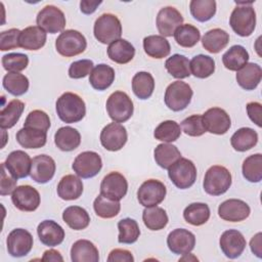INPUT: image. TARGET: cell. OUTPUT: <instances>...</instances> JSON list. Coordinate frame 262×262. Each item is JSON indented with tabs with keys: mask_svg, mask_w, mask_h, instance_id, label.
<instances>
[{
	"mask_svg": "<svg viewBox=\"0 0 262 262\" xmlns=\"http://www.w3.org/2000/svg\"><path fill=\"white\" fill-rule=\"evenodd\" d=\"M219 245L221 251L227 258L235 259L245 251L247 242L241 231L236 229H228L221 234Z\"/></svg>",
	"mask_w": 262,
	"mask_h": 262,
	"instance_id": "obj_19",
	"label": "cell"
},
{
	"mask_svg": "<svg viewBox=\"0 0 262 262\" xmlns=\"http://www.w3.org/2000/svg\"><path fill=\"white\" fill-rule=\"evenodd\" d=\"M237 6L232 10L229 17V25L233 32L241 37L252 35L256 27V12L252 2H236Z\"/></svg>",
	"mask_w": 262,
	"mask_h": 262,
	"instance_id": "obj_2",
	"label": "cell"
},
{
	"mask_svg": "<svg viewBox=\"0 0 262 262\" xmlns=\"http://www.w3.org/2000/svg\"><path fill=\"white\" fill-rule=\"evenodd\" d=\"M167 246L172 253L185 255L193 250L195 236L191 231L185 228H176L168 234Z\"/></svg>",
	"mask_w": 262,
	"mask_h": 262,
	"instance_id": "obj_18",
	"label": "cell"
},
{
	"mask_svg": "<svg viewBox=\"0 0 262 262\" xmlns=\"http://www.w3.org/2000/svg\"><path fill=\"white\" fill-rule=\"evenodd\" d=\"M228 42L229 34L220 28L209 30L202 38L203 47L210 53L220 52L227 46Z\"/></svg>",
	"mask_w": 262,
	"mask_h": 262,
	"instance_id": "obj_32",
	"label": "cell"
},
{
	"mask_svg": "<svg viewBox=\"0 0 262 262\" xmlns=\"http://www.w3.org/2000/svg\"><path fill=\"white\" fill-rule=\"evenodd\" d=\"M20 32L18 29H9L7 31H3L0 34V49L1 51H7L10 49H14L19 46V35Z\"/></svg>",
	"mask_w": 262,
	"mask_h": 262,
	"instance_id": "obj_55",
	"label": "cell"
},
{
	"mask_svg": "<svg viewBox=\"0 0 262 262\" xmlns=\"http://www.w3.org/2000/svg\"><path fill=\"white\" fill-rule=\"evenodd\" d=\"M25 110V103L18 99H12L0 112V126L2 129L12 128L19 120Z\"/></svg>",
	"mask_w": 262,
	"mask_h": 262,
	"instance_id": "obj_40",
	"label": "cell"
},
{
	"mask_svg": "<svg viewBox=\"0 0 262 262\" xmlns=\"http://www.w3.org/2000/svg\"><path fill=\"white\" fill-rule=\"evenodd\" d=\"M115 81V71L112 67L105 63H99L95 66L90 73L89 83L98 91L107 89Z\"/></svg>",
	"mask_w": 262,
	"mask_h": 262,
	"instance_id": "obj_29",
	"label": "cell"
},
{
	"mask_svg": "<svg viewBox=\"0 0 262 262\" xmlns=\"http://www.w3.org/2000/svg\"><path fill=\"white\" fill-rule=\"evenodd\" d=\"M107 55L111 60L119 64L131 61L135 55L134 46L125 39H118L107 47Z\"/></svg>",
	"mask_w": 262,
	"mask_h": 262,
	"instance_id": "obj_28",
	"label": "cell"
},
{
	"mask_svg": "<svg viewBox=\"0 0 262 262\" xmlns=\"http://www.w3.org/2000/svg\"><path fill=\"white\" fill-rule=\"evenodd\" d=\"M93 34L98 42L102 44H111L121 38V21L113 13H103L95 20Z\"/></svg>",
	"mask_w": 262,
	"mask_h": 262,
	"instance_id": "obj_4",
	"label": "cell"
},
{
	"mask_svg": "<svg viewBox=\"0 0 262 262\" xmlns=\"http://www.w3.org/2000/svg\"><path fill=\"white\" fill-rule=\"evenodd\" d=\"M4 165L15 179L26 178L31 172L32 159L24 150H13L6 158Z\"/></svg>",
	"mask_w": 262,
	"mask_h": 262,
	"instance_id": "obj_22",
	"label": "cell"
},
{
	"mask_svg": "<svg viewBox=\"0 0 262 262\" xmlns=\"http://www.w3.org/2000/svg\"><path fill=\"white\" fill-rule=\"evenodd\" d=\"M71 260L73 262H98V249L88 239H78L71 248Z\"/></svg>",
	"mask_w": 262,
	"mask_h": 262,
	"instance_id": "obj_25",
	"label": "cell"
},
{
	"mask_svg": "<svg viewBox=\"0 0 262 262\" xmlns=\"http://www.w3.org/2000/svg\"><path fill=\"white\" fill-rule=\"evenodd\" d=\"M56 190L61 200L74 201L81 196L83 192V182L78 176L69 174L59 180Z\"/></svg>",
	"mask_w": 262,
	"mask_h": 262,
	"instance_id": "obj_27",
	"label": "cell"
},
{
	"mask_svg": "<svg viewBox=\"0 0 262 262\" xmlns=\"http://www.w3.org/2000/svg\"><path fill=\"white\" fill-rule=\"evenodd\" d=\"M258 142L257 132L249 127H243L236 130L231 138L230 144L237 151H246L254 147Z\"/></svg>",
	"mask_w": 262,
	"mask_h": 262,
	"instance_id": "obj_35",
	"label": "cell"
},
{
	"mask_svg": "<svg viewBox=\"0 0 262 262\" xmlns=\"http://www.w3.org/2000/svg\"><path fill=\"white\" fill-rule=\"evenodd\" d=\"M101 1H87L82 0L80 2V9L84 14H91L93 13L96 8L101 4Z\"/></svg>",
	"mask_w": 262,
	"mask_h": 262,
	"instance_id": "obj_60",
	"label": "cell"
},
{
	"mask_svg": "<svg viewBox=\"0 0 262 262\" xmlns=\"http://www.w3.org/2000/svg\"><path fill=\"white\" fill-rule=\"evenodd\" d=\"M165 184L157 179L145 180L137 190V200L143 207H154L161 204L166 196Z\"/></svg>",
	"mask_w": 262,
	"mask_h": 262,
	"instance_id": "obj_11",
	"label": "cell"
},
{
	"mask_svg": "<svg viewBox=\"0 0 262 262\" xmlns=\"http://www.w3.org/2000/svg\"><path fill=\"white\" fill-rule=\"evenodd\" d=\"M232 182L231 174L227 168L220 165L210 167L204 177V190L210 195H221L225 193Z\"/></svg>",
	"mask_w": 262,
	"mask_h": 262,
	"instance_id": "obj_3",
	"label": "cell"
},
{
	"mask_svg": "<svg viewBox=\"0 0 262 262\" xmlns=\"http://www.w3.org/2000/svg\"><path fill=\"white\" fill-rule=\"evenodd\" d=\"M154 157L156 163L163 169H168L178 159L181 158V152L177 146L171 143L158 144L154 150Z\"/></svg>",
	"mask_w": 262,
	"mask_h": 262,
	"instance_id": "obj_38",
	"label": "cell"
},
{
	"mask_svg": "<svg viewBox=\"0 0 262 262\" xmlns=\"http://www.w3.org/2000/svg\"><path fill=\"white\" fill-rule=\"evenodd\" d=\"M24 127L47 132L50 128L49 116L41 110H34L30 112L27 116L26 121L24 123Z\"/></svg>",
	"mask_w": 262,
	"mask_h": 262,
	"instance_id": "obj_52",
	"label": "cell"
},
{
	"mask_svg": "<svg viewBox=\"0 0 262 262\" xmlns=\"http://www.w3.org/2000/svg\"><path fill=\"white\" fill-rule=\"evenodd\" d=\"M210 214V208L207 204L192 203L184 209L183 218L193 226H201L209 220Z\"/></svg>",
	"mask_w": 262,
	"mask_h": 262,
	"instance_id": "obj_41",
	"label": "cell"
},
{
	"mask_svg": "<svg viewBox=\"0 0 262 262\" xmlns=\"http://www.w3.org/2000/svg\"><path fill=\"white\" fill-rule=\"evenodd\" d=\"M189 10L194 19L201 23L208 21L216 13V1L192 0L189 3Z\"/></svg>",
	"mask_w": 262,
	"mask_h": 262,
	"instance_id": "obj_48",
	"label": "cell"
},
{
	"mask_svg": "<svg viewBox=\"0 0 262 262\" xmlns=\"http://www.w3.org/2000/svg\"><path fill=\"white\" fill-rule=\"evenodd\" d=\"M127 139V130L120 123H110L100 132V143L110 151L120 150L126 144Z\"/></svg>",
	"mask_w": 262,
	"mask_h": 262,
	"instance_id": "obj_13",
	"label": "cell"
},
{
	"mask_svg": "<svg viewBox=\"0 0 262 262\" xmlns=\"http://www.w3.org/2000/svg\"><path fill=\"white\" fill-rule=\"evenodd\" d=\"M247 113L250 120L255 123L258 127H261V114H262V105L260 102L251 101L247 103Z\"/></svg>",
	"mask_w": 262,
	"mask_h": 262,
	"instance_id": "obj_58",
	"label": "cell"
},
{
	"mask_svg": "<svg viewBox=\"0 0 262 262\" xmlns=\"http://www.w3.org/2000/svg\"><path fill=\"white\" fill-rule=\"evenodd\" d=\"M168 176L176 187L186 189L196 180V168L192 161L180 158L168 168Z\"/></svg>",
	"mask_w": 262,
	"mask_h": 262,
	"instance_id": "obj_5",
	"label": "cell"
},
{
	"mask_svg": "<svg viewBox=\"0 0 262 262\" xmlns=\"http://www.w3.org/2000/svg\"><path fill=\"white\" fill-rule=\"evenodd\" d=\"M236 82L245 90H254L262 78V69L258 63L248 62L236 72Z\"/></svg>",
	"mask_w": 262,
	"mask_h": 262,
	"instance_id": "obj_24",
	"label": "cell"
},
{
	"mask_svg": "<svg viewBox=\"0 0 262 262\" xmlns=\"http://www.w3.org/2000/svg\"><path fill=\"white\" fill-rule=\"evenodd\" d=\"M41 261H53V262L60 261V262H62L63 258L58 251L51 249V250H47L44 252V254L41 258Z\"/></svg>",
	"mask_w": 262,
	"mask_h": 262,
	"instance_id": "obj_61",
	"label": "cell"
},
{
	"mask_svg": "<svg viewBox=\"0 0 262 262\" xmlns=\"http://www.w3.org/2000/svg\"><path fill=\"white\" fill-rule=\"evenodd\" d=\"M250 206L238 199H229L218 207V215L221 219L229 222H239L250 216Z\"/></svg>",
	"mask_w": 262,
	"mask_h": 262,
	"instance_id": "obj_20",
	"label": "cell"
},
{
	"mask_svg": "<svg viewBox=\"0 0 262 262\" xmlns=\"http://www.w3.org/2000/svg\"><path fill=\"white\" fill-rule=\"evenodd\" d=\"M155 89V80L148 72H138L132 78V90L139 99L149 98Z\"/></svg>",
	"mask_w": 262,
	"mask_h": 262,
	"instance_id": "obj_37",
	"label": "cell"
},
{
	"mask_svg": "<svg viewBox=\"0 0 262 262\" xmlns=\"http://www.w3.org/2000/svg\"><path fill=\"white\" fill-rule=\"evenodd\" d=\"M261 238H262V233L258 232L256 233L250 242V248L253 254H255L258 258L262 257V243H261Z\"/></svg>",
	"mask_w": 262,
	"mask_h": 262,
	"instance_id": "obj_59",
	"label": "cell"
},
{
	"mask_svg": "<svg viewBox=\"0 0 262 262\" xmlns=\"http://www.w3.org/2000/svg\"><path fill=\"white\" fill-rule=\"evenodd\" d=\"M181 129L186 135L192 137L202 136L205 132H207L201 115H192L184 119L181 122Z\"/></svg>",
	"mask_w": 262,
	"mask_h": 262,
	"instance_id": "obj_53",
	"label": "cell"
},
{
	"mask_svg": "<svg viewBox=\"0 0 262 262\" xmlns=\"http://www.w3.org/2000/svg\"><path fill=\"white\" fill-rule=\"evenodd\" d=\"M93 61L90 59H80L71 63L69 68V77L72 79L85 78L93 70Z\"/></svg>",
	"mask_w": 262,
	"mask_h": 262,
	"instance_id": "obj_54",
	"label": "cell"
},
{
	"mask_svg": "<svg viewBox=\"0 0 262 262\" xmlns=\"http://www.w3.org/2000/svg\"><path fill=\"white\" fill-rule=\"evenodd\" d=\"M54 143L62 151H72L80 145L81 135L77 129L64 126L55 132Z\"/></svg>",
	"mask_w": 262,
	"mask_h": 262,
	"instance_id": "obj_30",
	"label": "cell"
},
{
	"mask_svg": "<svg viewBox=\"0 0 262 262\" xmlns=\"http://www.w3.org/2000/svg\"><path fill=\"white\" fill-rule=\"evenodd\" d=\"M165 68L167 72L176 79H185L191 75L189 60L186 56L181 54H173L170 56L165 62Z\"/></svg>",
	"mask_w": 262,
	"mask_h": 262,
	"instance_id": "obj_46",
	"label": "cell"
},
{
	"mask_svg": "<svg viewBox=\"0 0 262 262\" xmlns=\"http://www.w3.org/2000/svg\"><path fill=\"white\" fill-rule=\"evenodd\" d=\"M72 168L79 177L85 179L92 178L100 172L102 168V161L97 152L86 150L76 157Z\"/></svg>",
	"mask_w": 262,
	"mask_h": 262,
	"instance_id": "obj_9",
	"label": "cell"
},
{
	"mask_svg": "<svg viewBox=\"0 0 262 262\" xmlns=\"http://www.w3.org/2000/svg\"><path fill=\"white\" fill-rule=\"evenodd\" d=\"M118 229H119L118 242L120 244H129V245L134 244L140 235V229H139L138 223L131 218L121 219L118 222Z\"/></svg>",
	"mask_w": 262,
	"mask_h": 262,
	"instance_id": "obj_49",
	"label": "cell"
},
{
	"mask_svg": "<svg viewBox=\"0 0 262 262\" xmlns=\"http://www.w3.org/2000/svg\"><path fill=\"white\" fill-rule=\"evenodd\" d=\"M36 23L46 33L55 34L64 29L67 21L64 13L58 7L46 5L38 12Z\"/></svg>",
	"mask_w": 262,
	"mask_h": 262,
	"instance_id": "obj_10",
	"label": "cell"
},
{
	"mask_svg": "<svg viewBox=\"0 0 262 262\" xmlns=\"http://www.w3.org/2000/svg\"><path fill=\"white\" fill-rule=\"evenodd\" d=\"M46 32L38 26L24 29L19 35V46L26 50H39L46 43Z\"/></svg>",
	"mask_w": 262,
	"mask_h": 262,
	"instance_id": "obj_26",
	"label": "cell"
},
{
	"mask_svg": "<svg viewBox=\"0 0 262 262\" xmlns=\"http://www.w3.org/2000/svg\"><path fill=\"white\" fill-rule=\"evenodd\" d=\"M2 85L4 89L14 95V96H20L25 94L29 90V79L19 73L9 72L3 77Z\"/></svg>",
	"mask_w": 262,
	"mask_h": 262,
	"instance_id": "obj_43",
	"label": "cell"
},
{
	"mask_svg": "<svg viewBox=\"0 0 262 262\" xmlns=\"http://www.w3.org/2000/svg\"><path fill=\"white\" fill-rule=\"evenodd\" d=\"M143 49L148 56L161 59L170 54L171 46L165 37L161 35H150L143 39Z\"/></svg>",
	"mask_w": 262,
	"mask_h": 262,
	"instance_id": "obj_33",
	"label": "cell"
},
{
	"mask_svg": "<svg viewBox=\"0 0 262 262\" xmlns=\"http://www.w3.org/2000/svg\"><path fill=\"white\" fill-rule=\"evenodd\" d=\"M108 117L116 123H124L133 115V102L129 95L123 91L113 92L106 100Z\"/></svg>",
	"mask_w": 262,
	"mask_h": 262,
	"instance_id": "obj_6",
	"label": "cell"
},
{
	"mask_svg": "<svg viewBox=\"0 0 262 262\" xmlns=\"http://www.w3.org/2000/svg\"><path fill=\"white\" fill-rule=\"evenodd\" d=\"M93 209L95 214L103 219H110L116 217L120 210V201L108 199L102 194H98L93 202Z\"/></svg>",
	"mask_w": 262,
	"mask_h": 262,
	"instance_id": "obj_45",
	"label": "cell"
},
{
	"mask_svg": "<svg viewBox=\"0 0 262 262\" xmlns=\"http://www.w3.org/2000/svg\"><path fill=\"white\" fill-rule=\"evenodd\" d=\"M63 221L74 230H82L88 227L90 216L88 212L79 206H70L62 213Z\"/></svg>",
	"mask_w": 262,
	"mask_h": 262,
	"instance_id": "obj_34",
	"label": "cell"
},
{
	"mask_svg": "<svg viewBox=\"0 0 262 262\" xmlns=\"http://www.w3.org/2000/svg\"><path fill=\"white\" fill-rule=\"evenodd\" d=\"M33 235L24 228L11 230L6 238L7 251L10 256L20 258L27 256L33 248Z\"/></svg>",
	"mask_w": 262,
	"mask_h": 262,
	"instance_id": "obj_12",
	"label": "cell"
},
{
	"mask_svg": "<svg viewBox=\"0 0 262 262\" xmlns=\"http://www.w3.org/2000/svg\"><path fill=\"white\" fill-rule=\"evenodd\" d=\"M173 36L178 45L184 48H191L200 41L201 33L196 27L190 24H182L176 29Z\"/></svg>",
	"mask_w": 262,
	"mask_h": 262,
	"instance_id": "obj_44",
	"label": "cell"
},
{
	"mask_svg": "<svg viewBox=\"0 0 262 262\" xmlns=\"http://www.w3.org/2000/svg\"><path fill=\"white\" fill-rule=\"evenodd\" d=\"M190 74L199 79L210 77L215 72V60L205 54H198L189 61Z\"/></svg>",
	"mask_w": 262,
	"mask_h": 262,
	"instance_id": "obj_42",
	"label": "cell"
},
{
	"mask_svg": "<svg viewBox=\"0 0 262 262\" xmlns=\"http://www.w3.org/2000/svg\"><path fill=\"white\" fill-rule=\"evenodd\" d=\"M16 141L25 148H40L46 144L47 132L23 127L15 135Z\"/></svg>",
	"mask_w": 262,
	"mask_h": 262,
	"instance_id": "obj_31",
	"label": "cell"
},
{
	"mask_svg": "<svg viewBox=\"0 0 262 262\" xmlns=\"http://www.w3.org/2000/svg\"><path fill=\"white\" fill-rule=\"evenodd\" d=\"M87 47L86 38L76 30H66L59 34L55 40L56 51L66 57L81 54Z\"/></svg>",
	"mask_w": 262,
	"mask_h": 262,
	"instance_id": "obj_7",
	"label": "cell"
},
{
	"mask_svg": "<svg viewBox=\"0 0 262 262\" xmlns=\"http://www.w3.org/2000/svg\"><path fill=\"white\" fill-rule=\"evenodd\" d=\"M108 262H133L134 257L130 251L125 249H114L107 257Z\"/></svg>",
	"mask_w": 262,
	"mask_h": 262,
	"instance_id": "obj_57",
	"label": "cell"
},
{
	"mask_svg": "<svg viewBox=\"0 0 262 262\" xmlns=\"http://www.w3.org/2000/svg\"><path fill=\"white\" fill-rule=\"evenodd\" d=\"M128 190V182L121 173L111 172L106 174L100 183V194L115 200H122Z\"/></svg>",
	"mask_w": 262,
	"mask_h": 262,
	"instance_id": "obj_16",
	"label": "cell"
},
{
	"mask_svg": "<svg viewBox=\"0 0 262 262\" xmlns=\"http://www.w3.org/2000/svg\"><path fill=\"white\" fill-rule=\"evenodd\" d=\"M55 169V162L50 156L39 155L32 159L30 176L37 183H47L53 178Z\"/></svg>",
	"mask_w": 262,
	"mask_h": 262,
	"instance_id": "obj_21",
	"label": "cell"
},
{
	"mask_svg": "<svg viewBox=\"0 0 262 262\" xmlns=\"http://www.w3.org/2000/svg\"><path fill=\"white\" fill-rule=\"evenodd\" d=\"M181 134V128L179 124L172 120H167L160 123L154 131V136L157 140L163 142L176 141Z\"/></svg>",
	"mask_w": 262,
	"mask_h": 262,
	"instance_id": "obj_50",
	"label": "cell"
},
{
	"mask_svg": "<svg viewBox=\"0 0 262 262\" xmlns=\"http://www.w3.org/2000/svg\"><path fill=\"white\" fill-rule=\"evenodd\" d=\"M192 94V89L187 83L182 81L172 82L165 91V104L173 112H180L188 106Z\"/></svg>",
	"mask_w": 262,
	"mask_h": 262,
	"instance_id": "obj_8",
	"label": "cell"
},
{
	"mask_svg": "<svg viewBox=\"0 0 262 262\" xmlns=\"http://www.w3.org/2000/svg\"><path fill=\"white\" fill-rule=\"evenodd\" d=\"M183 23L182 14L172 6H166L160 9L157 15L156 25L159 33L163 37H171L178 27Z\"/></svg>",
	"mask_w": 262,
	"mask_h": 262,
	"instance_id": "obj_17",
	"label": "cell"
},
{
	"mask_svg": "<svg viewBox=\"0 0 262 262\" xmlns=\"http://www.w3.org/2000/svg\"><path fill=\"white\" fill-rule=\"evenodd\" d=\"M142 220L149 230H161L168 224L169 218L166 211L161 207H146L142 212Z\"/></svg>",
	"mask_w": 262,
	"mask_h": 262,
	"instance_id": "obj_39",
	"label": "cell"
},
{
	"mask_svg": "<svg viewBox=\"0 0 262 262\" xmlns=\"http://www.w3.org/2000/svg\"><path fill=\"white\" fill-rule=\"evenodd\" d=\"M37 233L41 243L48 247L58 246L64 239L63 228L53 220H43L37 227Z\"/></svg>",
	"mask_w": 262,
	"mask_h": 262,
	"instance_id": "obj_23",
	"label": "cell"
},
{
	"mask_svg": "<svg viewBox=\"0 0 262 262\" xmlns=\"http://www.w3.org/2000/svg\"><path fill=\"white\" fill-rule=\"evenodd\" d=\"M14 207L24 212L35 211L41 202L39 191L31 185H19L11 193Z\"/></svg>",
	"mask_w": 262,
	"mask_h": 262,
	"instance_id": "obj_15",
	"label": "cell"
},
{
	"mask_svg": "<svg viewBox=\"0 0 262 262\" xmlns=\"http://www.w3.org/2000/svg\"><path fill=\"white\" fill-rule=\"evenodd\" d=\"M17 179H15L11 174L9 175L6 172L4 163L1 164V182H0V194L7 195L13 192L16 188Z\"/></svg>",
	"mask_w": 262,
	"mask_h": 262,
	"instance_id": "obj_56",
	"label": "cell"
},
{
	"mask_svg": "<svg viewBox=\"0 0 262 262\" xmlns=\"http://www.w3.org/2000/svg\"><path fill=\"white\" fill-rule=\"evenodd\" d=\"M249 60V53L242 45L231 46L223 55L222 62L224 67L229 71H238Z\"/></svg>",
	"mask_w": 262,
	"mask_h": 262,
	"instance_id": "obj_36",
	"label": "cell"
},
{
	"mask_svg": "<svg viewBox=\"0 0 262 262\" xmlns=\"http://www.w3.org/2000/svg\"><path fill=\"white\" fill-rule=\"evenodd\" d=\"M202 119L206 131L216 135L225 134L231 126L229 115L221 107L207 110L202 116Z\"/></svg>",
	"mask_w": 262,
	"mask_h": 262,
	"instance_id": "obj_14",
	"label": "cell"
},
{
	"mask_svg": "<svg viewBox=\"0 0 262 262\" xmlns=\"http://www.w3.org/2000/svg\"><path fill=\"white\" fill-rule=\"evenodd\" d=\"M243 176L249 182L257 183L262 179V155L255 154L245 159L242 166Z\"/></svg>",
	"mask_w": 262,
	"mask_h": 262,
	"instance_id": "obj_47",
	"label": "cell"
},
{
	"mask_svg": "<svg viewBox=\"0 0 262 262\" xmlns=\"http://www.w3.org/2000/svg\"><path fill=\"white\" fill-rule=\"evenodd\" d=\"M29 64V57L27 54L13 52L2 56V66L5 71L18 73L24 71Z\"/></svg>",
	"mask_w": 262,
	"mask_h": 262,
	"instance_id": "obj_51",
	"label": "cell"
},
{
	"mask_svg": "<svg viewBox=\"0 0 262 262\" xmlns=\"http://www.w3.org/2000/svg\"><path fill=\"white\" fill-rule=\"evenodd\" d=\"M58 118L68 124L80 122L86 115V105L84 100L76 93L64 92L55 103Z\"/></svg>",
	"mask_w": 262,
	"mask_h": 262,
	"instance_id": "obj_1",
	"label": "cell"
}]
</instances>
